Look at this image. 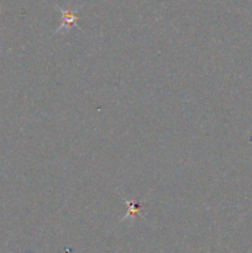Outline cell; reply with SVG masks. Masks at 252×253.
Here are the masks:
<instances>
[{"instance_id":"cell-2","label":"cell","mask_w":252,"mask_h":253,"mask_svg":"<svg viewBox=\"0 0 252 253\" xmlns=\"http://www.w3.org/2000/svg\"><path fill=\"white\" fill-rule=\"evenodd\" d=\"M126 204H127V207H128V212L127 214H126V216L124 217L123 219V221L124 220H126V219H128V217H135L136 216V214H137V207H136V203L135 202H126Z\"/></svg>"},{"instance_id":"cell-1","label":"cell","mask_w":252,"mask_h":253,"mask_svg":"<svg viewBox=\"0 0 252 253\" xmlns=\"http://www.w3.org/2000/svg\"><path fill=\"white\" fill-rule=\"evenodd\" d=\"M58 7V11L61 12V17H62V22L59 25L58 29L54 31V34H59L62 31H68L71 29V26H73L74 24L77 22V10H71V9H63L61 6Z\"/></svg>"}]
</instances>
